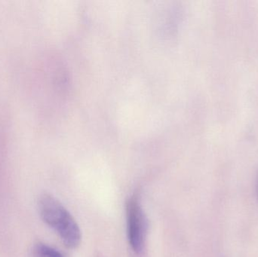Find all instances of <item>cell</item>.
<instances>
[{"instance_id": "7a4b0ae2", "label": "cell", "mask_w": 258, "mask_h": 257, "mask_svg": "<svg viewBox=\"0 0 258 257\" xmlns=\"http://www.w3.org/2000/svg\"><path fill=\"white\" fill-rule=\"evenodd\" d=\"M127 232L134 252L141 253L145 247L147 219L138 195L130 197L126 204Z\"/></svg>"}, {"instance_id": "6da1fadb", "label": "cell", "mask_w": 258, "mask_h": 257, "mask_svg": "<svg viewBox=\"0 0 258 257\" xmlns=\"http://www.w3.org/2000/svg\"><path fill=\"white\" fill-rule=\"evenodd\" d=\"M38 210L42 220L51 227L68 248H77L81 242L79 225L69 211L54 196L43 194L38 200Z\"/></svg>"}, {"instance_id": "3957f363", "label": "cell", "mask_w": 258, "mask_h": 257, "mask_svg": "<svg viewBox=\"0 0 258 257\" xmlns=\"http://www.w3.org/2000/svg\"><path fill=\"white\" fill-rule=\"evenodd\" d=\"M31 257H66L62 252L44 243H36L30 250Z\"/></svg>"}, {"instance_id": "277c9868", "label": "cell", "mask_w": 258, "mask_h": 257, "mask_svg": "<svg viewBox=\"0 0 258 257\" xmlns=\"http://www.w3.org/2000/svg\"><path fill=\"white\" fill-rule=\"evenodd\" d=\"M255 191L256 196H257V199L258 201V169L257 172H256L255 175Z\"/></svg>"}]
</instances>
